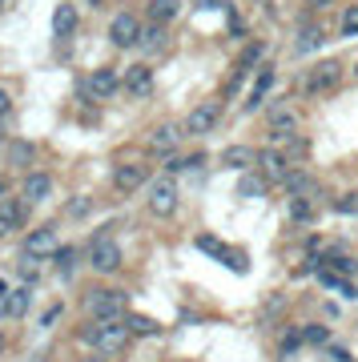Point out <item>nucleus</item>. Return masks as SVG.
I'll return each mask as SVG.
<instances>
[{
    "mask_svg": "<svg viewBox=\"0 0 358 362\" xmlns=\"http://www.w3.org/2000/svg\"><path fill=\"white\" fill-rule=\"evenodd\" d=\"M226 266H230L233 274H246V266H250V262H246L242 250H233V246H230V254H226Z\"/></svg>",
    "mask_w": 358,
    "mask_h": 362,
    "instance_id": "4c0bfd02",
    "label": "nucleus"
},
{
    "mask_svg": "<svg viewBox=\"0 0 358 362\" xmlns=\"http://www.w3.org/2000/svg\"><path fill=\"white\" fill-rule=\"evenodd\" d=\"M342 85V65L338 61H318L306 73V93H334Z\"/></svg>",
    "mask_w": 358,
    "mask_h": 362,
    "instance_id": "0eeeda50",
    "label": "nucleus"
},
{
    "mask_svg": "<svg viewBox=\"0 0 358 362\" xmlns=\"http://www.w3.org/2000/svg\"><path fill=\"white\" fill-rule=\"evenodd\" d=\"M145 181H149V169L133 161V165H121L113 173V189H117V194H133V189H141Z\"/></svg>",
    "mask_w": 358,
    "mask_h": 362,
    "instance_id": "ddd939ff",
    "label": "nucleus"
},
{
    "mask_svg": "<svg viewBox=\"0 0 358 362\" xmlns=\"http://www.w3.org/2000/svg\"><path fill=\"white\" fill-rule=\"evenodd\" d=\"M85 310H89L97 322H109V318H125V314H129V294H125V290H113V286L89 290V294H85Z\"/></svg>",
    "mask_w": 358,
    "mask_h": 362,
    "instance_id": "f257e3e1",
    "label": "nucleus"
},
{
    "mask_svg": "<svg viewBox=\"0 0 358 362\" xmlns=\"http://www.w3.org/2000/svg\"><path fill=\"white\" fill-rule=\"evenodd\" d=\"M133 97H149L154 93V73H149V65H133L125 69V81H121Z\"/></svg>",
    "mask_w": 358,
    "mask_h": 362,
    "instance_id": "2eb2a0df",
    "label": "nucleus"
},
{
    "mask_svg": "<svg viewBox=\"0 0 358 362\" xmlns=\"http://www.w3.org/2000/svg\"><path fill=\"white\" fill-rule=\"evenodd\" d=\"M0 4H4V0H0Z\"/></svg>",
    "mask_w": 358,
    "mask_h": 362,
    "instance_id": "8fccbe9b",
    "label": "nucleus"
},
{
    "mask_svg": "<svg viewBox=\"0 0 358 362\" xmlns=\"http://www.w3.org/2000/svg\"><path fill=\"white\" fill-rule=\"evenodd\" d=\"M129 342H133V334H129L125 318H109V322L93 326V346L101 350V354H117V350H125Z\"/></svg>",
    "mask_w": 358,
    "mask_h": 362,
    "instance_id": "f03ea898",
    "label": "nucleus"
},
{
    "mask_svg": "<svg viewBox=\"0 0 358 362\" xmlns=\"http://www.w3.org/2000/svg\"><path fill=\"white\" fill-rule=\"evenodd\" d=\"M4 194H8V181L0 177V202H4Z\"/></svg>",
    "mask_w": 358,
    "mask_h": 362,
    "instance_id": "c03bdc74",
    "label": "nucleus"
},
{
    "mask_svg": "<svg viewBox=\"0 0 358 362\" xmlns=\"http://www.w3.org/2000/svg\"><path fill=\"white\" fill-rule=\"evenodd\" d=\"M258 173H262V177L270 181V185H274V181H286V173H290V161H286V153H282V149H262V153H258Z\"/></svg>",
    "mask_w": 358,
    "mask_h": 362,
    "instance_id": "9d476101",
    "label": "nucleus"
},
{
    "mask_svg": "<svg viewBox=\"0 0 358 362\" xmlns=\"http://www.w3.org/2000/svg\"><path fill=\"white\" fill-rule=\"evenodd\" d=\"M166 25H154V28H145L141 33V49H149V52H157V49H166V33H161Z\"/></svg>",
    "mask_w": 358,
    "mask_h": 362,
    "instance_id": "c756f323",
    "label": "nucleus"
},
{
    "mask_svg": "<svg viewBox=\"0 0 358 362\" xmlns=\"http://www.w3.org/2000/svg\"><path fill=\"white\" fill-rule=\"evenodd\" d=\"M322 45H326V33H322V25H314V21H306V25H302V33H298V45H294V52H298V57H306V52H318Z\"/></svg>",
    "mask_w": 358,
    "mask_h": 362,
    "instance_id": "a211bd4d",
    "label": "nucleus"
},
{
    "mask_svg": "<svg viewBox=\"0 0 358 362\" xmlns=\"http://www.w3.org/2000/svg\"><path fill=\"white\" fill-rule=\"evenodd\" d=\"M262 57H266V40H254V45L246 49V57H242V61H238V65H242V69H250V73H254V65H258V61H262Z\"/></svg>",
    "mask_w": 358,
    "mask_h": 362,
    "instance_id": "2f4dec72",
    "label": "nucleus"
},
{
    "mask_svg": "<svg viewBox=\"0 0 358 362\" xmlns=\"http://www.w3.org/2000/svg\"><path fill=\"white\" fill-rule=\"evenodd\" d=\"M266 129H270V137H290L298 129V113L290 105H274L266 117Z\"/></svg>",
    "mask_w": 358,
    "mask_h": 362,
    "instance_id": "f8f14e48",
    "label": "nucleus"
},
{
    "mask_svg": "<svg viewBox=\"0 0 358 362\" xmlns=\"http://www.w3.org/2000/svg\"><path fill=\"white\" fill-rule=\"evenodd\" d=\"M197 250H202V254H209V258H218V262H226V254H230V246H226V242H218L214 233H202V238H197Z\"/></svg>",
    "mask_w": 358,
    "mask_h": 362,
    "instance_id": "bb28decb",
    "label": "nucleus"
},
{
    "mask_svg": "<svg viewBox=\"0 0 358 362\" xmlns=\"http://www.w3.org/2000/svg\"><path fill=\"white\" fill-rule=\"evenodd\" d=\"M282 153H286V161H306V157H310V141H306V137H286Z\"/></svg>",
    "mask_w": 358,
    "mask_h": 362,
    "instance_id": "cd10ccee",
    "label": "nucleus"
},
{
    "mask_svg": "<svg viewBox=\"0 0 358 362\" xmlns=\"http://www.w3.org/2000/svg\"><path fill=\"white\" fill-rule=\"evenodd\" d=\"M89 266L101 274H113L121 266V246H117L113 238H93L89 242Z\"/></svg>",
    "mask_w": 358,
    "mask_h": 362,
    "instance_id": "6e6552de",
    "label": "nucleus"
},
{
    "mask_svg": "<svg viewBox=\"0 0 358 362\" xmlns=\"http://www.w3.org/2000/svg\"><path fill=\"white\" fill-rule=\"evenodd\" d=\"M0 145H4V137H0Z\"/></svg>",
    "mask_w": 358,
    "mask_h": 362,
    "instance_id": "09e8293b",
    "label": "nucleus"
},
{
    "mask_svg": "<svg viewBox=\"0 0 358 362\" xmlns=\"http://www.w3.org/2000/svg\"><path fill=\"white\" fill-rule=\"evenodd\" d=\"M282 185H286V194H290V197H298V194H314V181H310L306 169H290Z\"/></svg>",
    "mask_w": 358,
    "mask_h": 362,
    "instance_id": "4be33fe9",
    "label": "nucleus"
},
{
    "mask_svg": "<svg viewBox=\"0 0 358 362\" xmlns=\"http://www.w3.org/2000/svg\"><path fill=\"white\" fill-rule=\"evenodd\" d=\"M342 37H358V4H350L342 13Z\"/></svg>",
    "mask_w": 358,
    "mask_h": 362,
    "instance_id": "e433bc0d",
    "label": "nucleus"
},
{
    "mask_svg": "<svg viewBox=\"0 0 358 362\" xmlns=\"http://www.w3.org/2000/svg\"><path fill=\"white\" fill-rule=\"evenodd\" d=\"M286 214H290V221H298V226H306V221L318 218V202H314V194H298L290 197V206H286Z\"/></svg>",
    "mask_w": 358,
    "mask_h": 362,
    "instance_id": "f3484780",
    "label": "nucleus"
},
{
    "mask_svg": "<svg viewBox=\"0 0 358 362\" xmlns=\"http://www.w3.org/2000/svg\"><path fill=\"white\" fill-rule=\"evenodd\" d=\"M0 233H4V230H0Z\"/></svg>",
    "mask_w": 358,
    "mask_h": 362,
    "instance_id": "3c124183",
    "label": "nucleus"
},
{
    "mask_svg": "<svg viewBox=\"0 0 358 362\" xmlns=\"http://www.w3.org/2000/svg\"><path fill=\"white\" fill-rule=\"evenodd\" d=\"M221 121V101H202L197 109H190V117L181 121V129L190 133V137H205V133H214Z\"/></svg>",
    "mask_w": 358,
    "mask_h": 362,
    "instance_id": "7ed1b4c3",
    "label": "nucleus"
},
{
    "mask_svg": "<svg viewBox=\"0 0 358 362\" xmlns=\"http://www.w3.org/2000/svg\"><path fill=\"white\" fill-rule=\"evenodd\" d=\"M197 4H202V8H230L226 0H197Z\"/></svg>",
    "mask_w": 358,
    "mask_h": 362,
    "instance_id": "79ce46f5",
    "label": "nucleus"
},
{
    "mask_svg": "<svg viewBox=\"0 0 358 362\" xmlns=\"http://www.w3.org/2000/svg\"><path fill=\"white\" fill-rule=\"evenodd\" d=\"M81 362H109V358H101V354H93V358H81Z\"/></svg>",
    "mask_w": 358,
    "mask_h": 362,
    "instance_id": "a18cd8bd",
    "label": "nucleus"
},
{
    "mask_svg": "<svg viewBox=\"0 0 358 362\" xmlns=\"http://www.w3.org/2000/svg\"><path fill=\"white\" fill-rule=\"evenodd\" d=\"M226 16H230V33H233V37H242V33H246V25H242V16L233 13V8H226Z\"/></svg>",
    "mask_w": 358,
    "mask_h": 362,
    "instance_id": "58836bf2",
    "label": "nucleus"
},
{
    "mask_svg": "<svg viewBox=\"0 0 358 362\" xmlns=\"http://www.w3.org/2000/svg\"><path fill=\"white\" fill-rule=\"evenodd\" d=\"M73 28H77V8L64 0V4H57V13H52V37L64 40V37H73Z\"/></svg>",
    "mask_w": 358,
    "mask_h": 362,
    "instance_id": "6ab92c4d",
    "label": "nucleus"
},
{
    "mask_svg": "<svg viewBox=\"0 0 358 362\" xmlns=\"http://www.w3.org/2000/svg\"><path fill=\"white\" fill-rule=\"evenodd\" d=\"M25 214H28L25 197H21V202H8V197H4V202H0V230H4V233L21 230V226H25Z\"/></svg>",
    "mask_w": 358,
    "mask_h": 362,
    "instance_id": "dca6fc26",
    "label": "nucleus"
},
{
    "mask_svg": "<svg viewBox=\"0 0 358 362\" xmlns=\"http://www.w3.org/2000/svg\"><path fill=\"white\" fill-rule=\"evenodd\" d=\"M57 250H61V233H57V226H37V230H28L25 254H33V258H57Z\"/></svg>",
    "mask_w": 358,
    "mask_h": 362,
    "instance_id": "39448f33",
    "label": "nucleus"
},
{
    "mask_svg": "<svg viewBox=\"0 0 358 362\" xmlns=\"http://www.w3.org/2000/svg\"><path fill=\"white\" fill-rule=\"evenodd\" d=\"M117 89H121V77H117L113 69H97L93 77H85V97L109 101V97H117Z\"/></svg>",
    "mask_w": 358,
    "mask_h": 362,
    "instance_id": "1a4fd4ad",
    "label": "nucleus"
},
{
    "mask_svg": "<svg viewBox=\"0 0 358 362\" xmlns=\"http://www.w3.org/2000/svg\"><path fill=\"white\" fill-rule=\"evenodd\" d=\"M306 338H302V330H286V334L278 338V346H282V354H294L298 346H302Z\"/></svg>",
    "mask_w": 358,
    "mask_h": 362,
    "instance_id": "c9c22d12",
    "label": "nucleus"
},
{
    "mask_svg": "<svg viewBox=\"0 0 358 362\" xmlns=\"http://www.w3.org/2000/svg\"><path fill=\"white\" fill-rule=\"evenodd\" d=\"M149 209H154L157 218H173L178 214V181L161 173V177L149 185Z\"/></svg>",
    "mask_w": 358,
    "mask_h": 362,
    "instance_id": "20e7f679",
    "label": "nucleus"
},
{
    "mask_svg": "<svg viewBox=\"0 0 358 362\" xmlns=\"http://www.w3.org/2000/svg\"><path fill=\"white\" fill-rule=\"evenodd\" d=\"M334 214H346V218H350V214H358V189H350V194L338 197V202H334Z\"/></svg>",
    "mask_w": 358,
    "mask_h": 362,
    "instance_id": "72a5a7b5",
    "label": "nucleus"
},
{
    "mask_svg": "<svg viewBox=\"0 0 358 362\" xmlns=\"http://www.w3.org/2000/svg\"><path fill=\"white\" fill-rule=\"evenodd\" d=\"M270 89H274V69H262V73H258V77H254V89H250V97H246V113H254V109H258V105H262V101H266V93Z\"/></svg>",
    "mask_w": 358,
    "mask_h": 362,
    "instance_id": "aec40b11",
    "label": "nucleus"
},
{
    "mask_svg": "<svg viewBox=\"0 0 358 362\" xmlns=\"http://www.w3.org/2000/svg\"><path fill=\"white\" fill-rule=\"evenodd\" d=\"M33 153H37V149H33L28 141H16V145H13V153H8V157H13V165H21V169H25L28 161H33Z\"/></svg>",
    "mask_w": 358,
    "mask_h": 362,
    "instance_id": "f704fd0d",
    "label": "nucleus"
},
{
    "mask_svg": "<svg viewBox=\"0 0 358 362\" xmlns=\"http://www.w3.org/2000/svg\"><path fill=\"white\" fill-rule=\"evenodd\" d=\"M302 338H306L310 346H330V330H326V326H306V330H302Z\"/></svg>",
    "mask_w": 358,
    "mask_h": 362,
    "instance_id": "473e14b6",
    "label": "nucleus"
},
{
    "mask_svg": "<svg viewBox=\"0 0 358 362\" xmlns=\"http://www.w3.org/2000/svg\"><path fill=\"white\" fill-rule=\"evenodd\" d=\"M52 194V173H28L25 185H21V197H25L28 206H37L45 197Z\"/></svg>",
    "mask_w": 358,
    "mask_h": 362,
    "instance_id": "4468645a",
    "label": "nucleus"
},
{
    "mask_svg": "<svg viewBox=\"0 0 358 362\" xmlns=\"http://www.w3.org/2000/svg\"><path fill=\"white\" fill-rule=\"evenodd\" d=\"M354 81H358V61H354Z\"/></svg>",
    "mask_w": 358,
    "mask_h": 362,
    "instance_id": "49530a36",
    "label": "nucleus"
},
{
    "mask_svg": "<svg viewBox=\"0 0 358 362\" xmlns=\"http://www.w3.org/2000/svg\"><path fill=\"white\" fill-rule=\"evenodd\" d=\"M52 262H57V274H61V278H73V266H77V250H73V246H61Z\"/></svg>",
    "mask_w": 358,
    "mask_h": 362,
    "instance_id": "c85d7f7f",
    "label": "nucleus"
},
{
    "mask_svg": "<svg viewBox=\"0 0 358 362\" xmlns=\"http://www.w3.org/2000/svg\"><path fill=\"white\" fill-rule=\"evenodd\" d=\"M64 214H69L73 221H85L93 214V197H73V202L64 206Z\"/></svg>",
    "mask_w": 358,
    "mask_h": 362,
    "instance_id": "7c9ffc66",
    "label": "nucleus"
},
{
    "mask_svg": "<svg viewBox=\"0 0 358 362\" xmlns=\"http://www.w3.org/2000/svg\"><path fill=\"white\" fill-rule=\"evenodd\" d=\"M258 157H254V149H246V145H233L230 153H221V165L226 169H246V165H254Z\"/></svg>",
    "mask_w": 358,
    "mask_h": 362,
    "instance_id": "b1692460",
    "label": "nucleus"
},
{
    "mask_svg": "<svg viewBox=\"0 0 358 362\" xmlns=\"http://www.w3.org/2000/svg\"><path fill=\"white\" fill-rule=\"evenodd\" d=\"M109 40H113V49H133V45H141V21L133 13H117L109 21Z\"/></svg>",
    "mask_w": 358,
    "mask_h": 362,
    "instance_id": "423d86ee",
    "label": "nucleus"
},
{
    "mask_svg": "<svg viewBox=\"0 0 358 362\" xmlns=\"http://www.w3.org/2000/svg\"><path fill=\"white\" fill-rule=\"evenodd\" d=\"M8 109H13V97H8V89H4V85H0V117L8 113Z\"/></svg>",
    "mask_w": 358,
    "mask_h": 362,
    "instance_id": "a19ab883",
    "label": "nucleus"
},
{
    "mask_svg": "<svg viewBox=\"0 0 358 362\" xmlns=\"http://www.w3.org/2000/svg\"><path fill=\"white\" fill-rule=\"evenodd\" d=\"M89 4H101V0H89Z\"/></svg>",
    "mask_w": 358,
    "mask_h": 362,
    "instance_id": "de8ad7c7",
    "label": "nucleus"
},
{
    "mask_svg": "<svg viewBox=\"0 0 358 362\" xmlns=\"http://www.w3.org/2000/svg\"><path fill=\"white\" fill-rule=\"evenodd\" d=\"M266 185L270 181L262 177V173H246V177L238 181V197H262L266 194Z\"/></svg>",
    "mask_w": 358,
    "mask_h": 362,
    "instance_id": "a878e982",
    "label": "nucleus"
},
{
    "mask_svg": "<svg viewBox=\"0 0 358 362\" xmlns=\"http://www.w3.org/2000/svg\"><path fill=\"white\" fill-rule=\"evenodd\" d=\"M28 306H33V286H25V290H13V294H8V318H25Z\"/></svg>",
    "mask_w": 358,
    "mask_h": 362,
    "instance_id": "393cba45",
    "label": "nucleus"
},
{
    "mask_svg": "<svg viewBox=\"0 0 358 362\" xmlns=\"http://www.w3.org/2000/svg\"><path fill=\"white\" fill-rule=\"evenodd\" d=\"M125 326H129V334H133V338H154V334H161V322H154V318H145V314H137V310L125 314Z\"/></svg>",
    "mask_w": 358,
    "mask_h": 362,
    "instance_id": "412c9836",
    "label": "nucleus"
},
{
    "mask_svg": "<svg viewBox=\"0 0 358 362\" xmlns=\"http://www.w3.org/2000/svg\"><path fill=\"white\" fill-rule=\"evenodd\" d=\"M8 294H13V290L0 282V318H8Z\"/></svg>",
    "mask_w": 358,
    "mask_h": 362,
    "instance_id": "ea45409f",
    "label": "nucleus"
},
{
    "mask_svg": "<svg viewBox=\"0 0 358 362\" xmlns=\"http://www.w3.org/2000/svg\"><path fill=\"white\" fill-rule=\"evenodd\" d=\"M181 137H185V129H181V125H161V129H154L149 145H154L157 157H173L181 149Z\"/></svg>",
    "mask_w": 358,
    "mask_h": 362,
    "instance_id": "9b49d317",
    "label": "nucleus"
},
{
    "mask_svg": "<svg viewBox=\"0 0 358 362\" xmlns=\"http://www.w3.org/2000/svg\"><path fill=\"white\" fill-rule=\"evenodd\" d=\"M310 8H326V4H334V0H306Z\"/></svg>",
    "mask_w": 358,
    "mask_h": 362,
    "instance_id": "37998d69",
    "label": "nucleus"
},
{
    "mask_svg": "<svg viewBox=\"0 0 358 362\" xmlns=\"http://www.w3.org/2000/svg\"><path fill=\"white\" fill-rule=\"evenodd\" d=\"M178 8H181V0H149V21L154 25H169L178 16Z\"/></svg>",
    "mask_w": 358,
    "mask_h": 362,
    "instance_id": "5701e85b",
    "label": "nucleus"
}]
</instances>
